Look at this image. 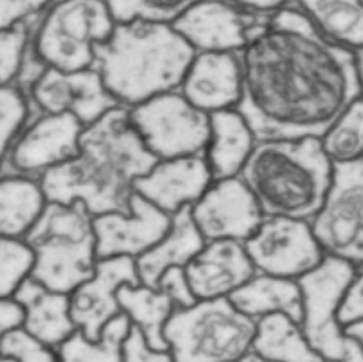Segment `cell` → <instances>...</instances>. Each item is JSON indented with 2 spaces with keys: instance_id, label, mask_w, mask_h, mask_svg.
I'll list each match as a JSON object with an SVG mask.
<instances>
[{
  "instance_id": "40",
  "label": "cell",
  "mask_w": 363,
  "mask_h": 362,
  "mask_svg": "<svg viewBox=\"0 0 363 362\" xmlns=\"http://www.w3.org/2000/svg\"><path fill=\"white\" fill-rule=\"evenodd\" d=\"M233 5L242 8L245 11L258 13V14H272L279 8L289 4V0H228Z\"/></svg>"
},
{
  "instance_id": "3",
  "label": "cell",
  "mask_w": 363,
  "mask_h": 362,
  "mask_svg": "<svg viewBox=\"0 0 363 362\" xmlns=\"http://www.w3.org/2000/svg\"><path fill=\"white\" fill-rule=\"evenodd\" d=\"M196 52L168 23H115L109 39L96 47L95 65L109 94L123 108L174 92Z\"/></svg>"
},
{
  "instance_id": "24",
  "label": "cell",
  "mask_w": 363,
  "mask_h": 362,
  "mask_svg": "<svg viewBox=\"0 0 363 362\" xmlns=\"http://www.w3.org/2000/svg\"><path fill=\"white\" fill-rule=\"evenodd\" d=\"M228 300L255 322L272 314H286L298 324L303 319L300 285L291 278L255 274L249 282L230 295Z\"/></svg>"
},
{
  "instance_id": "4",
  "label": "cell",
  "mask_w": 363,
  "mask_h": 362,
  "mask_svg": "<svg viewBox=\"0 0 363 362\" xmlns=\"http://www.w3.org/2000/svg\"><path fill=\"white\" fill-rule=\"evenodd\" d=\"M334 163L320 138L258 142L241 177L264 216L311 221L323 204Z\"/></svg>"
},
{
  "instance_id": "5",
  "label": "cell",
  "mask_w": 363,
  "mask_h": 362,
  "mask_svg": "<svg viewBox=\"0 0 363 362\" xmlns=\"http://www.w3.org/2000/svg\"><path fill=\"white\" fill-rule=\"evenodd\" d=\"M23 240L35 255L31 278L50 290L70 294L95 273L94 215L81 201H48Z\"/></svg>"
},
{
  "instance_id": "8",
  "label": "cell",
  "mask_w": 363,
  "mask_h": 362,
  "mask_svg": "<svg viewBox=\"0 0 363 362\" xmlns=\"http://www.w3.org/2000/svg\"><path fill=\"white\" fill-rule=\"evenodd\" d=\"M309 223L326 257L363 268V155L334 163L325 201Z\"/></svg>"
},
{
  "instance_id": "20",
  "label": "cell",
  "mask_w": 363,
  "mask_h": 362,
  "mask_svg": "<svg viewBox=\"0 0 363 362\" xmlns=\"http://www.w3.org/2000/svg\"><path fill=\"white\" fill-rule=\"evenodd\" d=\"M180 87L194 108L207 114L236 109L242 94L238 53H196Z\"/></svg>"
},
{
  "instance_id": "17",
  "label": "cell",
  "mask_w": 363,
  "mask_h": 362,
  "mask_svg": "<svg viewBox=\"0 0 363 362\" xmlns=\"http://www.w3.org/2000/svg\"><path fill=\"white\" fill-rule=\"evenodd\" d=\"M138 283L134 258L98 260L94 275L69 294L73 324L89 339H98L103 328L121 314L117 297L120 287Z\"/></svg>"
},
{
  "instance_id": "15",
  "label": "cell",
  "mask_w": 363,
  "mask_h": 362,
  "mask_svg": "<svg viewBox=\"0 0 363 362\" xmlns=\"http://www.w3.org/2000/svg\"><path fill=\"white\" fill-rule=\"evenodd\" d=\"M33 98L44 112L72 114L84 126L120 106L96 69L62 72L44 67L33 84Z\"/></svg>"
},
{
  "instance_id": "1",
  "label": "cell",
  "mask_w": 363,
  "mask_h": 362,
  "mask_svg": "<svg viewBox=\"0 0 363 362\" xmlns=\"http://www.w3.org/2000/svg\"><path fill=\"white\" fill-rule=\"evenodd\" d=\"M239 61L236 111L257 142L321 138L363 92L359 55L328 40L295 6L272 13Z\"/></svg>"
},
{
  "instance_id": "32",
  "label": "cell",
  "mask_w": 363,
  "mask_h": 362,
  "mask_svg": "<svg viewBox=\"0 0 363 362\" xmlns=\"http://www.w3.org/2000/svg\"><path fill=\"white\" fill-rule=\"evenodd\" d=\"M35 255L23 238L0 236V299H11L31 277Z\"/></svg>"
},
{
  "instance_id": "9",
  "label": "cell",
  "mask_w": 363,
  "mask_h": 362,
  "mask_svg": "<svg viewBox=\"0 0 363 362\" xmlns=\"http://www.w3.org/2000/svg\"><path fill=\"white\" fill-rule=\"evenodd\" d=\"M129 119L157 159L203 154L210 140V114L177 92L157 95L129 109Z\"/></svg>"
},
{
  "instance_id": "47",
  "label": "cell",
  "mask_w": 363,
  "mask_h": 362,
  "mask_svg": "<svg viewBox=\"0 0 363 362\" xmlns=\"http://www.w3.org/2000/svg\"><path fill=\"white\" fill-rule=\"evenodd\" d=\"M362 2H363V0H362Z\"/></svg>"
},
{
  "instance_id": "39",
  "label": "cell",
  "mask_w": 363,
  "mask_h": 362,
  "mask_svg": "<svg viewBox=\"0 0 363 362\" xmlns=\"http://www.w3.org/2000/svg\"><path fill=\"white\" fill-rule=\"evenodd\" d=\"M23 324V311L21 305L11 299H0V342L4 336Z\"/></svg>"
},
{
  "instance_id": "45",
  "label": "cell",
  "mask_w": 363,
  "mask_h": 362,
  "mask_svg": "<svg viewBox=\"0 0 363 362\" xmlns=\"http://www.w3.org/2000/svg\"><path fill=\"white\" fill-rule=\"evenodd\" d=\"M325 362H338V361H325Z\"/></svg>"
},
{
  "instance_id": "33",
  "label": "cell",
  "mask_w": 363,
  "mask_h": 362,
  "mask_svg": "<svg viewBox=\"0 0 363 362\" xmlns=\"http://www.w3.org/2000/svg\"><path fill=\"white\" fill-rule=\"evenodd\" d=\"M0 356L14 362H61L57 351L30 334L26 328H14L0 342Z\"/></svg>"
},
{
  "instance_id": "30",
  "label": "cell",
  "mask_w": 363,
  "mask_h": 362,
  "mask_svg": "<svg viewBox=\"0 0 363 362\" xmlns=\"http://www.w3.org/2000/svg\"><path fill=\"white\" fill-rule=\"evenodd\" d=\"M333 163L351 162L363 155V92L354 98L326 134L320 138Z\"/></svg>"
},
{
  "instance_id": "10",
  "label": "cell",
  "mask_w": 363,
  "mask_h": 362,
  "mask_svg": "<svg viewBox=\"0 0 363 362\" xmlns=\"http://www.w3.org/2000/svg\"><path fill=\"white\" fill-rule=\"evenodd\" d=\"M356 273L348 263L326 257L311 273L296 280L303 297L301 328L312 349L325 361L340 362L346 336L338 324V308Z\"/></svg>"
},
{
  "instance_id": "26",
  "label": "cell",
  "mask_w": 363,
  "mask_h": 362,
  "mask_svg": "<svg viewBox=\"0 0 363 362\" xmlns=\"http://www.w3.org/2000/svg\"><path fill=\"white\" fill-rule=\"evenodd\" d=\"M252 353L267 362H325L312 349L301 324L286 314L258 320Z\"/></svg>"
},
{
  "instance_id": "43",
  "label": "cell",
  "mask_w": 363,
  "mask_h": 362,
  "mask_svg": "<svg viewBox=\"0 0 363 362\" xmlns=\"http://www.w3.org/2000/svg\"><path fill=\"white\" fill-rule=\"evenodd\" d=\"M235 362H267V361H262L261 358H258L257 355H253V353H249V355H245L244 358L238 359Z\"/></svg>"
},
{
  "instance_id": "35",
  "label": "cell",
  "mask_w": 363,
  "mask_h": 362,
  "mask_svg": "<svg viewBox=\"0 0 363 362\" xmlns=\"http://www.w3.org/2000/svg\"><path fill=\"white\" fill-rule=\"evenodd\" d=\"M30 38L27 23L0 30V86H11L19 75Z\"/></svg>"
},
{
  "instance_id": "14",
  "label": "cell",
  "mask_w": 363,
  "mask_h": 362,
  "mask_svg": "<svg viewBox=\"0 0 363 362\" xmlns=\"http://www.w3.org/2000/svg\"><path fill=\"white\" fill-rule=\"evenodd\" d=\"M191 216L205 243H245L264 219L257 199L239 176L213 180L201 199L191 205Z\"/></svg>"
},
{
  "instance_id": "28",
  "label": "cell",
  "mask_w": 363,
  "mask_h": 362,
  "mask_svg": "<svg viewBox=\"0 0 363 362\" xmlns=\"http://www.w3.org/2000/svg\"><path fill=\"white\" fill-rule=\"evenodd\" d=\"M118 305L130 325L137 327L154 350L168 351L163 330L176 309L167 294L146 285H125L118 290Z\"/></svg>"
},
{
  "instance_id": "7",
  "label": "cell",
  "mask_w": 363,
  "mask_h": 362,
  "mask_svg": "<svg viewBox=\"0 0 363 362\" xmlns=\"http://www.w3.org/2000/svg\"><path fill=\"white\" fill-rule=\"evenodd\" d=\"M113 28L115 21L104 0H60L39 23L35 53L44 67L92 69L96 47L109 39Z\"/></svg>"
},
{
  "instance_id": "22",
  "label": "cell",
  "mask_w": 363,
  "mask_h": 362,
  "mask_svg": "<svg viewBox=\"0 0 363 362\" xmlns=\"http://www.w3.org/2000/svg\"><path fill=\"white\" fill-rule=\"evenodd\" d=\"M203 246V236L191 216V205H186L171 216L169 230L162 240L135 258L140 283L155 287L164 270L185 268Z\"/></svg>"
},
{
  "instance_id": "2",
  "label": "cell",
  "mask_w": 363,
  "mask_h": 362,
  "mask_svg": "<svg viewBox=\"0 0 363 362\" xmlns=\"http://www.w3.org/2000/svg\"><path fill=\"white\" fill-rule=\"evenodd\" d=\"M157 160L132 126L129 109L118 106L84 128L75 158L39 180L50 202L81 201L94 216L129 213L135 180Z\"/></svg>"
},
{
  "instance_id": "12",
  "label": "cell",
  "mask_w": 363,
  "mask_h": 362,
  "mask_svg": "<svg viewBox=\"0 0 363 362\" xmlns=\"http://www.w3.org/2000/svg\"><path fill=\"white\" fill-rule=\"evenodd\" d=\"M84 125L75 115L47 114L23 126L14 137L0 175L40 179L47 171L75 158Z\"/></svg>"
},
{
  "instance_id": "38",
  "label": "cell",
  "mask_w": 363,
  "mask_h": 362,
  "mask_svg": "<svg viewBox=\"0 0 363 362\" xmlns=\"http://www.w3.org/2000/svg\"><path fill=\"white\" fill-rule=\"evenodd\" d=\"M50 2L52 0H0V30L26 23Z\"/></svg>"
},
{
  "instance_id": "42",
  "label": "cell",
  "mask_w": 363,
  "mask_h": 362,
  "mask_svg": "<svg viewBox=\"0 0 363 362\" xmlns=\"http://www.w3.org/2000/svg\"><path fill=\"white\" fill-rule=\"evenodd\" d=\"M343 333H345V336L352 337L354 341H357L362 345V349H363V320H362V322H359V324H354L351 327L343 328Z\"/></svg>"
},
{
  "instance_id": "23",
  "label": "cell",
  "mask_w": 363,
  "mask_h": 362,
  "mask_svg": "<svg viewBox=\"0 0 363 362\" xmlns=\"http://www.w3.org/2000/svg\"><path fill=\"white\" fill-rule=\"evenodd\" d=\"M257 143L250 126L236 109L210 114V140L203 155L213 180L241 175Z\"/></svg>"
},
{
  "instance_id": "46",
  "label": "cell",
  "mask_w": 363,
  "mask_h": 362,
  "mask_svg": "<svg viewBox=\"0 0 363 362\" xmlns=\"http://www.w3.org/2000/svg\"><path fill=\"white\" fill-rule=\"evenodd\" d=\"M362 70H363V65H362Z\"/></svg>"
},
{
  "instance_id": "31",
  "label": "cell",
  "mask_w": 363,
  "mask_h": 362,
  "mask_svg": "<svg viewBox=\"0 0 363 362\" xmlns=\"http://www.w3.org/2000/svg\"><path fill=\"white\" fill-rule=\"evenodd\" d=\"M115 23L134 21L172 26L201 0H104Z\"/></svg>"
},
{
  "instance_id": "44",
  "label": "cell",
  "mask_w": 363,
  "mask_h": 362,
  "mask_svg": "<svg viewBox=\"0 0 363 362\" xmlns=\"http://www.w3.org/2000/svg\"><path fill=\"white\" fill-rule=\"evenodd\" d=\"M0 362H14L13 359H8V358H2L0 356Z\"/></svg>"
},
{
  "instance_id": "13",
  "label": "cell",
  "mask_w": 363,
  "mask_h": 362,
  "mask_svg": "<svg viewBox=\"0 0 363 362\" xmlns=\"http://www.w3.org/2000/svg\"><path fill=\"white\" fill-rule=\"evenodd\" d=\"M270 14L245 11L225 0H201L172 23L196 53H236Z\"/></svg>"
},
{
  "instance_id": "16",
  "label": "cell",
  "mask_w": 363,
  "mask_h": 362,
  "mask_svg": "<svg viewBox=\"0 0 363 362\" xmlns=\"http://www.w3.org/2000/svg\"><path fill=\"white\" fill-rule=\"evenodd\" d=\"M171 216L134 192L129 213H104L94 216L96 257L138 258L160 241L169 230Z\"/></svg>"
},
{
  "instance_id": "34",
  "label": "cell",
  "mask_w": 363,
  "mask_h": 362,
  "mask_svg": "<svg viewBox=\"0 0 363 362\" xmlns=\"http://www.w3.org/2000/svg\"><path fill=\"white\" fill-rule=\"evenodd\" d=\"M27 103L18 89L0 86V168L14 137L27 120Z\"/></svg>"
},
{
  "instance_id": "21",
  "label": "cell",
  "mask_w": 363,
  "mask_h": 362,
  "mask_svg": "<svg viewBox=\"0 0 363 362\" xmlns=\"http://www.w3.org/2000/svg\"><path fill=\"white\" fill-rule=\"evenodd\" d=\"M13 299L23 311L22 327L55 350L75 333L69 294L50 290L28 277Z\"/></svg>"
},
{
  "instance_id": "6",
  "label": "cell",
  "mask_w": 363,
  "mask_h": 362,
  "mask_svg": "<svg viewBox=\"0 0 363 362\" xmlns=\"http://www.w3.org/2000/svg\"><path fill=\"white\" fill-rule=\"evenodd\" d=\"M257 322L228 299L176 308L163 336L172 362H235L252 353Z\"/></svg>"
},
{
  "instance_id": "18",
  "label": "cell",
  "mask_w": 363,
  "mask_h": 362,
  "mask_svg": "<svg viewBox=\"0 0 363 362\" xmlns=\"http://www.w3.org/2000/svg\"><path fill=\"white\" fill-rule=\"evenodd\" d=\"M213 182L203 154L157 160L145 176L135 180L134 192L172 216L193 205Z\"/></svg>"
},
{
  "instance_id": "36",
  "label": "cell",
  "mask_w": 363,
  "mask_h": 362,
  "mask_svg": "<svg viewBox=\"0 0 363 362\" xmlns=\"http://www.w3.org/2000/svg\"><path fill=\"white\" fill-rule=\"evenodd\" d=\"M155 287L167 294L176 308L191 307L197 302L191 287H189L184 268H169L164 270Z\"/></svg>"
},
{
  "instance_id": "37",
  "label": "cell",
  "mask_w": 363,
  "mask_h": 362,
  "mask_svg": "<svg viewBox=\"0 0 363 362\" xmlns=\"http://www.w3.org/2000/svg\"><path fill=\"white\" fill-rule=\"evenodd\" d=\"M123 362H172V358L169 351L154 350L142 331L130 325V331L123 344Z\"/></svg>"
},
{
  "instance_id": "27",
  "label": "cell",
  "mask_w": 363,
  "mask_h": 362,
  "mask_svg": "<svg viewBox=\"0 0 363 362\" xmlns=\"http://www.w3.org/2000/svg\"><path fill=\"white\" fill-rule=\"evenodd\" d=\"M298 8L328 40L363 52L362 0H298Z\"/></svg>"
},
{
  "instance_id": "41",
  "label": "cell",
  "mask_w": 363,
  "mask_h": 362,
  "mask_svg": "<svg viewBox=\"0 0 363 362\" xmlns=\"http://www.w3.org/2000/svg\"><path fill=\"white\" fill-rule=\"evenodd\" d=\"M340 362H363V349L362 345L354 341L352 337L346 336V344H345V351Z\"/></svg>"
},
{
  "instance_id": "11",
  "label": "cell",
  "mask_w": 363,
  "mask_h": 362,
  "mask_svg": "<svg viewBox=\"0 0 363 362\" xmlns=\"http://www.w3.org/2000/svg\"><path fill=\"white\" fill-rule=\"evenodd\" d=\"M257 274L298 280L326 258L309 221L264 216L244 243Z\"/></svg>"
},
{
  "instance_id": "19",
  "label": "cell",
  "mask_w": 363,
  "mask_h": 362,
  "mask_svg": "<svg viewBox=\"0 0 363 362\" xmlns=\"http://www.w3.org/2000/svg\"><path fill=\"white\" fill-rule=\"evenodd\" d=\"M184 269L197 300L228 299L257 274L244 243L233 240L205 243Z\"/></svg>"
},
{
  "instance_id": "25",
  "label": "cell",
  "mask_w": 363,
  "mask_h": 362,
  "mask_svg": "<svg viewBox=\"0 0 363 362\" xmlns=\"http://www.w3.org/2000/svg\"><path fill=\"white\" fill-rule=\"evenodd\" d=\"M47 202L39 179L0 175V236H26Z\"/></svg>"
},
{
  "instance_id": "29",
  "label": "cell",
  "mask_w": 363,
  "mask_h": 362,
  "mask_svg": "<svg viewBox=\"0 0 363 362\" xmlns=\"http://www.w3.org/2000/svg\"><path fill=\"white\" fill-rule=\"evenodd\" d=\"M130 331V320L123 314L107 324L98 339L78 328L56 349L61 362H123V344Z\"/></svg>"
}]
</instances>
